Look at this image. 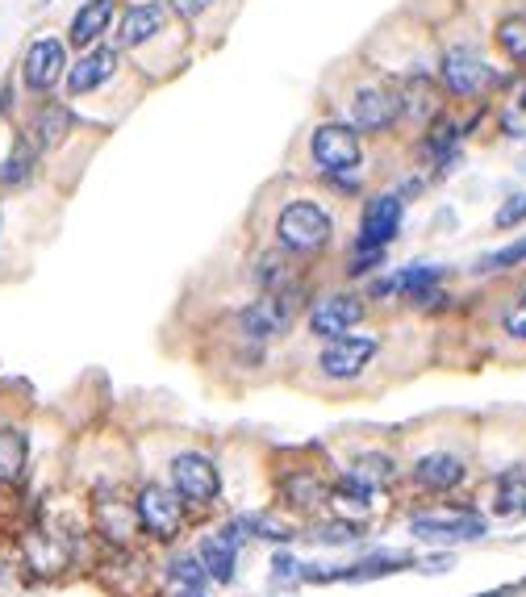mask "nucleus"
Listing matches in <instances>:
<instances>
[{"instance_id":"15","label":"nucleus","mask_w":526,"mask_h":597,"mask_svg":"<svg viewBox=\"0 0 526 597\" xmlns=\"http://www.w3.org/2000/svg\"><path fill=\"white\" fill-rule=\"evenodd\" d=\"M97 527H101V535L109 543H130L134 531L142 527V522H138V506H130V501H122V497H113L109 489H101L97 493Z\"/></svg>"},{"instance_id":"5","label":"nucleus","mask_w":526,"mask_h":597,"mask_svg":"<svg viewBox=\"0 0 526 597\" xmlns=\"http://www.w3.org/2000/svg\"><path fill=\"white\" fill-rule=\"evenodd\" d=\"M138 522L142 531H147L151 539L159 543H172L184 527V497L176 489H163V485H142L138 493Z\"/></svg>"},{"instance_id":"22","label":"nucleus","mask_w":526,"mask_h":597,"mask_svg":"<svg viewBox=\"0 0 526 597\" xmlns=\"http://www.w3.org/2000/svg\"><path fill=\"white\" fill-rule=\"evenodd\" d=\"M497 46L514 63H526V13H514V17H501L497 21Z\"/></svg>"},{"instance_id":"26","label":"nucleus","mask_w":526,"mask_h":597,"mask_svg":"<svg viewBox=\"0 0 526 597\" xmlns=\"http://www.w3.org/2000/svg\"><path fill=\"white\" fill-rule=\"evenodd\" d=\"M30 172H34V151L21 142V147L5 163H0V180H5V184H21V180H30Z\"/></svg>"},{"instance_id":"2","label":"nucleus","mask_w":526,"mask_h":597,"mask_svg":"<svg viewBox=\"0 0 526 597\" xmlns=\"http://www.w3.org/2000/svg\"><path fill=\"white\" fill-rule=\"evenodd\" d=\"M309 159L322 167L326 180L355 172V167L364 163L360 130H355V126H343V122H322L314 134H309Z\"/></svg>"},{"instance_id":"29","label":"nucleus","mask_w":526,"mask_h":597,"mask_svg":"<svg viewBox=\"0 0 526 597\" xmlns=\"http://www.w3.org/2000/svg\"><path fill=\"white\" fill-rule=\"evenodd\" d=\"M380 264H385V251H380V247H360V243H355V255H351V276H368V272H376Z\"/></svg>"},{"instance_id":"3","label":"nucleus","mask_w":526,"mask_h":597,"mask_svg":"<svg viewBox=\"0 0 526 597\" xmlns=\"http://www.w3.org/2000/svg\"><path fill=\"white\" fill-rule=\"evenodd\" d=\"M297 305H301V301H297L293 284H289V289H276V293H263L259 301H251L243 314H238V326H243L247 339H259V343L280 339V334L293 326Z\"/></svg>"},{"instance_id":"11","label":"nucleus","mask_w":526,"mask_h":597,"mask_svg":"<svg viewBox=\"0 0 526 597\" xmlns=\"http://www.w3.org/2000/svg\"><path fill=\"white\" fill-rule=\"evenodd\" d=\"M401 218H405V201L401 193H380L364 205V218H360V247H380L385 251L397 230H401Z\"/></svg>"},{"instance_id":"6","label":"nucleus","mask_w":526,"mask_h":597,"mask_svg":"<svg viewBox=\"0 0 526 597\" xmlns=\"http://www.w3.org/2000/svg\"><path fill=\"white\" fill-rule=\"evenodd\" d=\"M376 351H380L376 334H339V339H326V347L318 355V368L330 380H355L372 364Z\"/></svg>"},{"instance_id":"20","label":"nucleus","mask_w":526,"mask_h":597,"mask_svg":"<svg viewBox=\"0 0 526 597\" xmlns=\"http://www.w3.org/2000/svg\"><path fill=\"white\" fill-rule=\"evenodd\" d=\"M197 560L205 564V572L213 581H234V547L222 539V535H205L201 547H197Z\"/></svg>"},{"instance_id":"36","label":"nucleus","mask_w":526,"mask_h":597,"mask_svg":"<svg viewBox=\"0 0 526 597\" xmlns=\"http://www.w3.org/2000/svg\"><path fill=\"white\" fill-rule=\"evenodd\" d=\"M180 597H205L201 589H180Z\"/></svg>"},{"instance_id":"24","label":"nucleus","mask_w":526,"mask_h":597,"mask_svg":"<svg viewBox=\"0 0 526 597\" xmlns=\"http://www.w3.org/2000/svg\"><path fill=\"white\" fill-rule=\"evenodd\" d=\"M284 497H293V506H318V501L326 497V489H322V481H314V476L297 472V476L284 481Z\"/></svg>"},{"instance_id":"8","label":"nucleus","mask_w":526,"mask_h":597,"mask_svg":"<svg viewBox=\"0 0 526 597\" xmlns=\"http://www.w3.org/2000/svg\"><path fill=\"white\" fill-rule=\"evenodd\" d=\"M67 42L55 38V34H42L30 42V51L26 59H21V80H26L30 92H51L59 80H63V71H67Z\"/></svg>"},{"instance_id":"19","label":"nucleus","mask_w":526,"mask_h":597,"mask_svg":"<svg viewBox=\"0 0 526 597\" xmlns=\"http://www.w3.org/2000/svg\"><path fill=\"white\" fill-rule=\"evenodd\" d=\"M26 456H30V439L17 426H0V485H13L26 472Z\"/></svg>"},{"instance_id":"18","label":"nucleus","mask_w":526,"mask_h":597,"mask_svg":"<svg viewBox=\"0 0 526 597\" xmlns=\"http://www.w3.org/2000/svg\"><path fill=\"white\" fill-rule=\"evenodd\" d=\"M435 101H439V88L430 84L426 76H405L401 88H397V105H401V117H435Z\"/></svg>"},{"instance_id":"33","label":"nucleus","mask_w":526,"mask_h":597,"mask_svg":"<svg viewBox=\"0 0 526 597\" xmlns=\"http://www.w3.org/2000/svg\"><path fill=\"white\" fill-rule=\"evenodd\" d=\"M209 5L213 0H167V9H172L176 17H184V21H197L201 13H209Z\"/></svg>"},{"instance_id":"23","label":"nucleus","mask_w":526,"mask_h":597,"mask_svg":"<svg viewBox=\"0 0 526 597\" xmlns=\"http://www.w3.org/2000/svg\"><path fill=\"white\" fill-rule=\"evenodd\" d=\"M355 476L368 485V489H380L393 481V460L385 456V451H368V456L355 460Z\"/></svg>"},{"instance_id":"7","label":"nucleus","mask_w":526,"mask_h":597,"mask_svg":"<svg viewBox=\"0 0 526 597\" xmlns=\"http://www.w3.org/2000/svg\"><path fill=\"white\" fill-rule=\"evenodd\" d=\"M172 485L184 501L209 506V501H218V493H222V476L213 468V460L201 456V451H180L172 460Z\"/></svg>"},{"instance_id":"27","label":"nucleus","mask_w":526,"mask_h":597,"mask_svg":"<svg viewBox=\"0 0 526 597\" xmlns=\"http://www.w3.org/2000/svg\"><path fill=\"white\" fill-rule=\"evenodd\" d=\"M522 259H526V238L514 247H506V251H497V255H485L481 264H476V272H506V268L522 264Z\"/></svg>"},{"instance_id":"32","label":"nucleus","mask_w":526,"mask_h":597,"mask_svg":"<svg viewBox=\"0 0 526 597\" xmlns=\"http://www.w3.org/2000/svg\"><path fill=\"white\" fill-rule=\"evenodd\" d=\"M518 222H526V193L510 197L506 205L497 209V218H493V226H497V230H510V226H518Z\"/></svg>"},{"instance_id":"28","label":"nucleus","mask_w":526,"mask_h":597,"mask_svg":"<svg viewBox=\"0 0 526 597\" xmlns=\"http://www.w3.org/2000/svg\"><path fill=\"white\" fill-rule=\"evenodd\" d=\"M355 535H360V527H355V522H322V527L314 531V539H318V543H326V547L355 543Z\"/></svg>"},{"instance_id":"37","label":"nucleus","mask_w":526,"mask_h":597,"mask_svg":"<svg viewBox=\"0 0 526 597\" xmlns=\"http://www.w3.org/2000/svg\"><path fill=\"white\" fill-rule=\"evenodd\" d=\"M518 105H522V113H526V88H522V97H518Z\"/></svg>"},{"instance_id":"35","label":"nucleus","mask_w":526,"mask_h":597,"mask_svg":"<svg viewBox=\"0 0 526 597\" xmlns=\"http://www.w3.org/2000/svg\"><path fill=\"white\" fill-rule=\"evenodd\" d=\"M476 597H510V589H493V593H476Z\"/></svg>"},{"instance_id":"25","label":"nucleus","mask_w":526,"mask_h":597,"mask_svg":"<svg viewBox=\"0 0 526 597\" xmlns=\"http://www.w3.org/2000/svg\"><path fill=\"white\" fill-rule=\"evenodd\" d=\"M167 577H172L176 585H184V589H201L209 572H205V564L197 556H176L172 564H167Z\"/></svg>"},{"instance_id":"9","label":"nucleus","mask_w":526,"mask_h":597,"mask_svg":"<svg viewBox=\"0 0 526 597\" xmlns=\"http://www.w3.org/2000/svg\"><path fill=\"white\" fill-rule=\"evenodd\" d=\"M397 117H401L397 92L380 88V84H364L351 92V126L360 134H385Z\"/></svg>"},{"instance_id":"1","label":"nucleus","mask_w":526,"mask_h":597,"mask_svg":"<svg viewBox=\"0 0 526 597\" xmlns=\"http://www.w3.org/2000/svg\"><path fill=\"white\" fill-rule=\"evenodd\" d=\"M276 234H280V247L293 251V255H314L330 243L334 234V218L318 205V201H289L276 213Z\"/></svg>"},{"instance_id":"31","label":"nucleus","mask_w":526,"mask_h":597,"mask_svg":"<svg viewBox=\"0 0 526 597\" xmlns=\"http://www.w3.org/2000/svg\"><path fill=\"white\" fill-rule=\"evenodd\" d=\"M334 493L347 497V501H355V506H368V497H372L376 489H368V485L360 481V476L347 472V476H339V485H334Z\"/></svg>"},{"instance_id":"13","label":"nucleus","mask_w":526,"mask_h":597,"mask_svg":"<svg viewBox=\"0 0 526 597\" xmlns=\"http://www.w3.org/2000/svg\"><path fill=\"white\" fill-rule=\"evenodd\" d=\"M167 17H172L167 0H138V5H130V9L122 13L117 38H122V46H130V51H138V46L155 42V38L167 30Z\"/></svg>"},{"instance_id":"14","label":"nucleus","mask_w":526,"mask_h":597,"mask_svg":"<svg viewBox=\"0 0 526 597\" xmlns=\"http://www.w3.org/2000/svg\"><path fill=\"white\" fill-rule=\"evenodd\" d=\"M109 21H113V0H84L67 26V46L92 51V46L101 42V34L109 30Z\"/></svg>"},{"instance_id":"4","label":"nucleus","mask_w":526,"mask_h":597,"mask_svg":"<svg viewBox=\"0 0 526 597\" xmlns=\"http://www.w3.org/2000/svg\"><path fill=\"white\" fill-rule=\"evenodd\" d=\"M439 76H443V88L451 97H481V92H489L497 84V71L476 55L472 46H447Z\"/></svg>"},{"instance_id":"16","label":"nucleus","mask_w":526,"mask_h":597,"mask_svg":"<svg viewBox=\"0 0 526 597\" xmlns=\"http://www.w3.org/2000/svg\"><path fill=\"white\" fill-rule=\"evenodd\" d=\"M410 531L426 543H456V539H481L485 518L476 514H451V518H414Z\"/></svg>"},{"instance_id":"21","label":"nucleus","mask_w":526,"mask_h":597,"mask_svg":"<svg viewBox=\"0 0 526 597\" xmlns=\"http://www.w3.org/2000/svg\"><path fill=\"white\" fill-rule=\"evenodd\" d=\"M67 126H71V113H67V105H59V101L42 105L38 117H34V134H38L42 147H55V142L67 134Z\"/></svg>"},{"instance_id":"10","label":"nucleus","mask_w":526,"mask_h":597,"mask_svg":"<svg viewBox=\"0 0 526 597\" xmlns=\"http://www.w3.org/2000/svg\"><path fill=\"white\" fill-rule=\"evenodd\" d=\"M360 322H364V301L351 293H330L309 305V330H314L318 339H339V334H347Z\"/></svg>"},{"instance_id":"30","label":"nucleus","mask_w":526,"mask_h":597,"mask_svg":"<svg viewBox=\"0 0 526 597\" xmlns=\"http://www.w3.org/2000/svg\"><path fill=\"white\" fill-rule=\"evenodd\" d=\"M501 326H506L510 339H526V289L514 297V305L506 309V318H501Z\"/></svg>"},{"instance_id":"17","label":"nucleus","mask_w":526,"mask_h":597,"mask_svg":"<svg viewBox=\"0 0 526 597\" xmlns=\"http://www.w3.org/2000/svg\"><path fill=\"white\" fill-rule=\"evenodd\" d=\"M464 460L460 456H451V451H430V456H422L414 464V481L430 493H447V489H456L464 481Z\"/></svg>"},{"instance_id":"34","label":"nucleus","mask_w":526,"mask_h":597,"mask_svg":"<svg viewBox=\"0 0 526 597\" xmlns=\"http://www.w3.org/2000/svg\"><path fill=\"white\" fill-rule=\"evenodd\" d=\"M451 568V556H435V560H422V572H447Z\"/></svg>"},{"instance_id":"12","label":"nucleus","mask_w":526,"mask_h":597,"mask_svg":"<svg viewBox=\"0 0 526 597\" xmlns=\"http://www.w3.org/2000/svg\"><path fill=\"white\" fill-rule=\"evenodd\" d=\"M117 67H122V55L113 46H92L80 63L67 67V97H88V92L105 88L117 76Z\"/></svg>"}]
</instances>
